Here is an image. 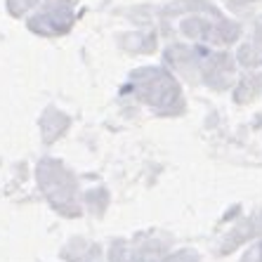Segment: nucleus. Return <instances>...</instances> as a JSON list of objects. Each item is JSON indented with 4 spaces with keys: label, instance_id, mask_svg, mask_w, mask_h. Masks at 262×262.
Instances as JSON below:
<instances>
[]
</instances>
